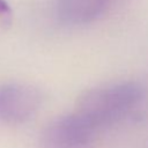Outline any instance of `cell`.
I'll return each instance as SVG.
<instances>
[{
    "label": "cell",
    "instance_id": "cell-4",
    "mask_svg": "<svg viewBox=\"0 0 148 148\" xmlns=\"http://www.w3.org/2000/svg\"><path fill=\"white\" fill-rule=\"evenodd\" d=\"M111 0H57V18L67 25H82L98 18Z\"/></svg>",
    "mask_w": 148,
    "mask_h": 148
},
{
    "label": "cell",
    "instance_id": "cell-5",
    "mask_svg": "<svg viewBox=\"0 0 148 148\" xmlns=\"http://www.w3.org/2000/svg\"><path fill=\"white\" fill-rule=\"evenodd\" d=\"M0 18L3 21H10L12 18V8L7 0H0Z\"/></svg>",
    "mask_w": 148,
    "mask_h": 148
},
{
    "label": "cell",
    "instance_id": "cell-3",
    "mask_svg": "<svg viewBox=\"0 0 148 148\" xmlns=\"http://www.w3.org/2000/svg\"><path fill=\"white\" fill-rule=\"evenodd\" d=\"M44 102L42 90L23 82L0 83V123H27L39 111Z\"/></svg>",
    "mask_w": 148,
    "mask_h": 148
},
{
    "label": "cell",
    "instance_id": "cell-2",
    "mask_svg": "<svg viewBox=\"0 0 148 148\" xmlns=\"http://www.w3.org/2000/svg\"><path fill=\"white\" fill-rule=\"evenodd\" d=\"M97 130L77 112L50 120L39 135V148H89Z\"/></svg>",
    "mask_w": 148,
    "mask_h": 148
},
{
    "label": "cell",
    "instance_id": "cell-1",
    "mask_svg": "<svg viewBox=\"0 0 148 148\" xmlns=\"http://www.w3.org/2000/svg\"><path fill=\"white\" fill-rule=\"evenodd\" d=\"M145 97V89L133 81L106 83L86 90L76 110L97 131L120 121L133 112Z\"/></svg>",
    "mask_w": 148,
    "mask_h": 148
}]
</instances>
